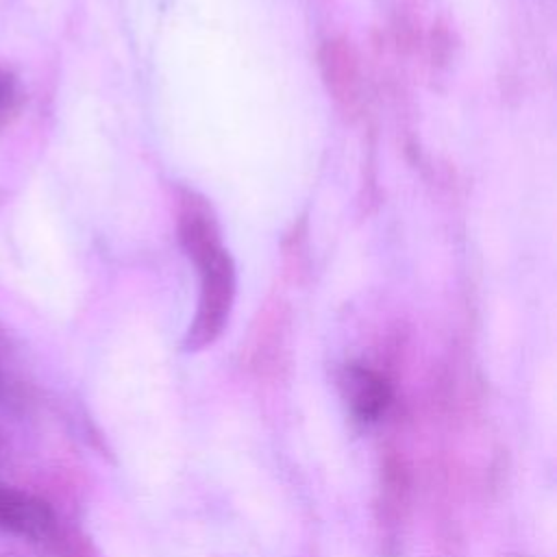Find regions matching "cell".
Segmentation results:
<instances>
[{
  "label": "cell",
  "instance_id": "2",
  "mask_svg": "<svg viewBox=\"0 0 557 557\" xmlns=\"http://www.w3.org/2000/svg\"><path fill=\"white\" fill-rule=\"evenodd\" d=\"M320 70L333 102L355 115L363 100V74L355 46L348 39H329L320 50Z\"/></svg>",
  "mask_w": 557,
  "mask_h": 557
},
{
  "label": "cell",
  "instance_id": "4",
  "mask_svg": "<svg viewBox=\"0 0 557 557\" xmlns=\"http://www.w3.org/2000/svg\"><path fill=\"white\" fill-rule=\"evenodd\" d=\"M339 387L350 411L361 422H376L392 403L389 383L363 366H348L339 376Z\"/></svg>",
  "mask_w": 557,
  "mask_h": 557
},
{
  "label": "cell",
  "instance_id": "6",
  "mask_svg": "<svg viewBox=\"0 0 557 557\" xmlns=\"http://www.w3.org/2000/svg\"><path fill=\"white\" fill-rule=\"evenodd\" d=\"M13 374H15L13 344H11V339H9V333L0 326V396H2V394H9Z\"/></svg>",
  "mask_w": 557,
  "mask_h": 557
},
{
  "label": "cell",
  "instance_id": "5",
  "mask_svg": "<svg viewBox=\"0 0 557 557\" xmlns=\"http://www.w3.org/2000/svg\"><path fill=\"white\" fill-rule=\"evenodd\" d=\"M178 231H181V244H183L185 252L194 259V263L202 261L207 255H211L213 250L220 248L218 226H215L213 218L209 215L207 207L200 205L198 200L189 198L185 202V207L181 211Z\"/></svg>",
  "mask_w": 557,
  "mask_h": 557
},
{
  "label": "cell",
  "instance_id": "3",
  "mask_svg": "<svg viewBox=\"0 0 557 557\" xmlns=\"http://www.w3.org/2000/svg\"><path fill=\"white\" fill-rule=\"evenodd\" d=\"M0 529L22 540H46L54 531V513L41 498L0 481Z\"/></svg>",
  "mask_w": 557,
  "mask_h": 557
},
{
  "label": "cell",
  "instance_id": "1",
  "mask_svg": "<svg viewBox=\"0 0 557 557\" xmlns=\"http://www.w3.org/2000/svg\"><path fill=\"white\" fill-rule=\"evenodd\" d=\"M196 265L200 268L202 283L198 309L185 337V350H202L218 339L235 298V268L222 246Z\"/></svg>",
  "mask_w": 557,
  "mask_h": 557
},
{
  "label": "cell",
  "instance_id": "7",
  "mask_svg": "<svg viewBox=\"0 0 557 557\" xmlns=\"http://www.w3.org/2000/svg\"><path fill=\"white\" fill-rule=\"evenodd\" d=\"M13 94H15L13 76L4 67H0V113L11 104Z\"/></svg>",
  "mask_w": 557,
  "mask_h": 557
}]
</instances>
